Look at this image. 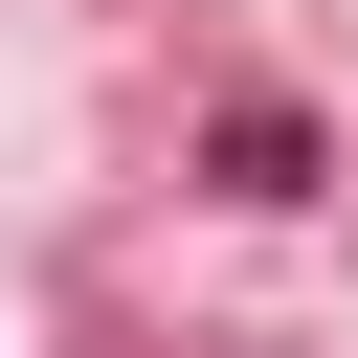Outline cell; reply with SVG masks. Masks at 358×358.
<instances>
[{
    "label": "cell",
    "instance_id": "1",
    "mask_svg": "<svg viewBox=\"0 0 358 358\" xmlns=\"http://www.w3.org/2000/svg\"><path fill=\"white\" fill-rule=\"evenodd\" d=\"M224 201H313V112H224Z\"/></svg>",
    "mask_w": 358,
    "mask_h": 358
}]
</instances>
